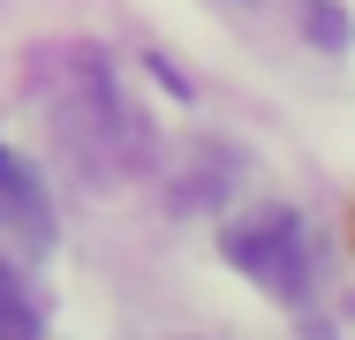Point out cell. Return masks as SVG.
<instances>
[{
  "mask_svg": "<svg viewBox=\"0 0 355 340\" xmlns=\"http://www.w3.org/2000/svg\"><path fill=\"white\" fill-rule=\"evenodd\" d=\"M31 83H38L46 106H53V136H61V151L83 159L91 174H114V167H137V159H144L137 106L121 99L114 68L98 61L91 46H53L46 61L31 68Z\"/></svg>",
  "mask_w": 355,
  "mask_h": 340,
  "instance_id": "cell-1",
  "label": "cell"
},
{
  "mask_svg": "<svg viewBox=\"0 0 355 340\" xmlns=\"http://www.w3.org/2000/svg\"><path fill=\"white\" fill-rule=\"evenodd\" d=\"M227 257L250 272L265 295H302L310 287V242H302V219L295 212H257L227 235Z\"/></svg>",
  "mask_w": 355,
  "mask_h": 340,
  "instance_id": "cell-2",
  "label": "cell"
},
{
  "mask_svg": "<svg viewBox=\"0 0 355 340\" xmlns=\"http://www.w3.org/2000/svg\"><path fill=\"white\" fill-rule=\"evenodd\" d=\"M0 227H15V235H31V242H46L53 235V204H46V182L0 144Z\"/></svg>",
  "mask_w": 355,
  "mask_h": 340,
  "instance_id": "cell-3",
  "label": "cell"
},
{
  "mask_svg": "<svg viewBox=\"0 0 355 340\" xmlns=\"http://www.w3.org/2000/svg\"><path fill=\"white\" fill-rule=\"evenodd\" d=\"M0 340H38V303L15 280V265H0Z\"/></svg>",
  "mask_w": 355,
  "mask_h": 340,
  "instance_id": "cell-4",
  "label": "cell"
}]
</instances>
